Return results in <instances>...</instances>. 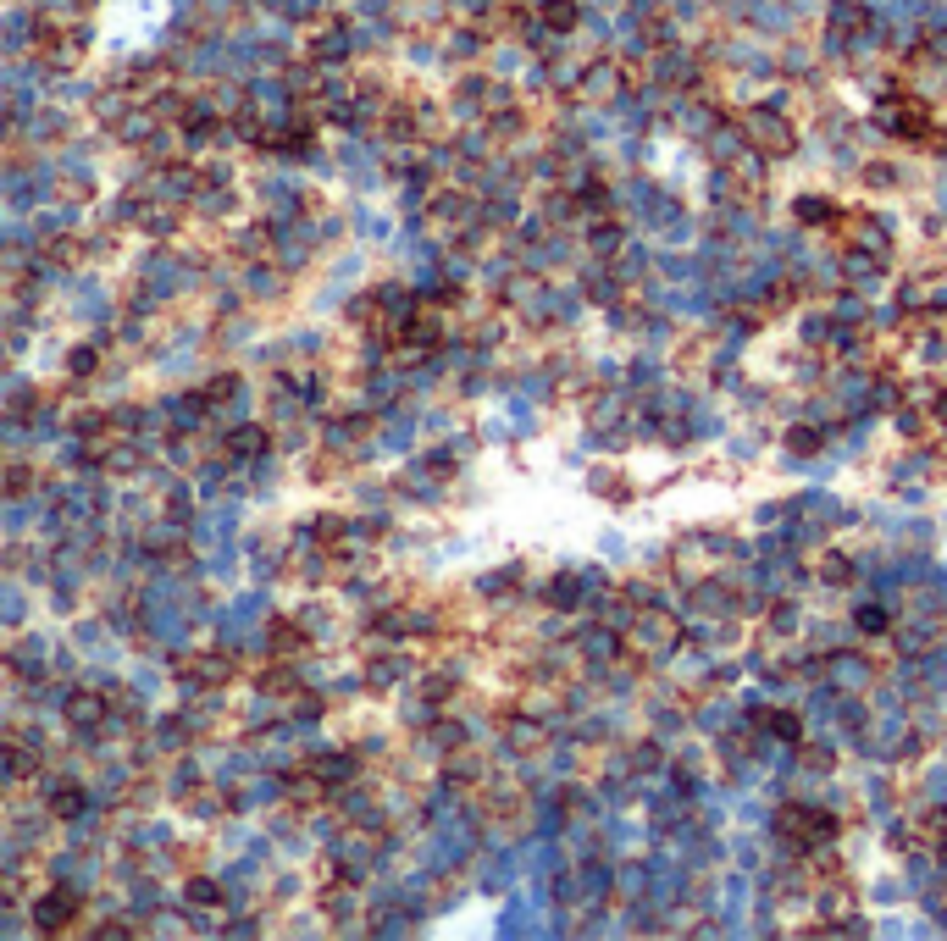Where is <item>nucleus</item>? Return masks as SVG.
I'll return each instance as SVG.
<instances>
[{"mask_svg": "<svg viewBox=\"0 0 947 941\" xmlns=\"http://www.w3.org/2000/svg\"><path fill=\"white\" fill-rule=\"evenodd\" d=\"M787 449H792V454H815V449H820V432H815V427H792V432H787Z\"/></svg>", "mask_w": 947, "mask_h": 941, "instance_id": "6", "label": "nucleus"}, {"mask_svg": "<svg viewBox=\"0 0 947 941\" xmlns=\"http://www.w3.org/2000/svg\"><path fill=\"white\" fill-rule=\"evenodd\" d=\"M748 139H754V150H759V155H787V150H792V133L781 128L776 117H765V111H759V117L748 122Z\"/></svg>", "mask_w": 947, "mask_h": 941, "instance_id": "2", "label": "nucleus"}, {"mask_svg": "<svg viewBox=\"0 0 947 941\" xmlns=\"http://www.w3.org/2000/svg\"><path fill=\"white\" fill-rule=\"evenodd\" d=\"M100 720H106V698H100V692H72L67 698V726H100Z\"/></svg>", "mask_w": 947, "mask_h": 941, "instance_id": "3", "label": "nucleus"}, {"mask_svg": "<svg viewBox=\"0 0 947 941\" xmlns=\"http://www.w3.org/2000/svg\"><path fill=\"white\" fill-rule=\"evenodd\" d=\"M593 493H604V499H626V477H615V465H599V471H593Z\"/></svg>", "mask_w": 947, "mask_h": 941, "instance_id": "5", "label": "nucleus"}, {"mask_svg": "<svg viewBox=\"0 0 947 941\" xmlns=\"http://www.w3.org/2000/svg\"><path fill=\"white\" fill-rule=\"evenodd\" d=\"M266 449V427H233L228 432V454H239V460H244V454H261Z\"/></svg>", "mask_w": 947, "mask_h": 941, "instance_id": "4", "label": "nucleus"}, {"mask_svg": "<svg viewBox=\"0 0 947 941\" xmlns=\"http://www.w3.org/2000/svg\"><path fill=\"white\" fill-rule=\"evenodd\" d=\"M859 626H864V632H881V626H887V615H881V609H864Z\"/></svg>", "mask_w": 947, "mask_h": 941, "instance_id": "9", "label": "nucleus"}, {"mask_svg": "<svg viewBox=\"0 0 947 941\" xmlns=\"http://www.w3.org/2000/svg\"><path fill=\"white\" fill-rule=\"evenodd\" d=\"M67 366H72V377H84V371H95V366H100V355H95V349H72Z\"/></svg>", "mask_w": 947, "mask_h": 941, "instance_id": "7", "label": "nucleus"}, {"mask_svg": "<svg viewBox=\"0 0 947 941\" xmlns=\"http://www.w3.org/2000/svg\"><path fill=\"white\" fill-rule=\"evenodd\" d=\"M781 836L798 842V847H820V842L837 836V825H831V814H820V809H781Z\"/></svg>", "mask_w": 947, "mask_h": 941, "instance_id": "1", "label": "nucleus"}, {"mask_svg": "<svg viewBox=\"0 0 947 941\" xmlns=\"http://www.w3.org/2000/svg\"><path fill=\"white\" fill-rule=\"evenodd\" d=\"M189 897H194V903H216V886H211V881H194Z\"/></svg>", "mask_w": 947, "mask_h": 941, "instance_id": "8", "label": "nucleus"}]
</instances>
